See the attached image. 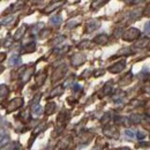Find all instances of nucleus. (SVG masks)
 I'll return each mask as SVG.
<instances>
[{"label": "nucleus", "instance_id": "1a4fd4ad", "mask_svg": "<svg viewBox=\"0 0 150 150\" xmlns=\"http://www.w3.org/2000/svg\"><path fill=\"white\" fill-rule=\"evenodd\" d=\"M56 111V104L54 103H47L46 106H45V114L50 115Z\"/></svg>", "mask_w": 150, "mask_h": 150}, {"label": "nucleus", "instance_id": "bb28decb", "mask_svg": "<svg viewBox=\"0 0 150 150\" xmlns=\"http://www.w3.org/2000/svg\"><path fill=\"white\" fill-rule=\"evenodd\" d=\"M126 2H132V0H125Z\"/></svg>", "mask_w": 150, "mask_h": 150}, {"label": "nucleus", "instance_id": "f3484780", "mask_svg": "<svg viewBox=\"0 0 150 150\" xmlns=\"http://www.w3.org/2000/svg\"><path fill=\"white\" fill-rule=\"evenodd\" d=\"M31 75V69H29V71H27V72H24V75L22 76V80L25 82V81H28L29 80V76Z\"/></svg>", "mask_w": 150, "mask_h": 150}, {"label": "nucleus", "instance_id": "a211bd4d", "mask_svg": "<svg viewBox=\"0 0 150 150\" xmlns=\"http://www.w3.org/2000/svg\"><path fill=\"white\" fill-rule=\"evenodd\" d=\"M89 40H83V42H81L80 44H79V47L80 49H84V47H88L89 46Z\"/></svg>", "mask_w": 150, "mask_h": 150}, {"label": "nucleus", "instance_id": "b1692460", "mask_svg": "<svg viewBox=\"0 0 150 150\" xmlns=\"http://www.w3.org/2000/svg\"><path fill=\"white\" fill-rule=\"evenodd\" d=\"M143 137H144V134H143V133H141V132H139V133H137V139L142 140Z\"/></svg>", "mask_w": 150, "mask_h": 150}, {"label": "nucleus", "instance_id": "39448f33", "mask_svg": "<svg viewBox=\"0 0 150 150\" xmlns=\"http://www.w3.org/2000/svg\"><path fill=\"white\" fill-rule=\"evenodd\" d=\"M21 64V57L19 54H16V53H14V54H12L11 58H9V60H8V65L9 66H18Z\"/></svg>", "mask_w": 150, "mask_h": 150}, {"label": "nucleus", "instance_id": "f257e3e1", "mask_svg": "<svg viewBox=\"0 0 150 150\" xmlns=\"http://www.w3.org/2000/svg\"><path fill=\"white\" fill-rule=\"evenodd\" d=\"M22 105H23V98H21V97L14 98L13 100L9 102V104L7 106V112H13V111L20 109Z\"/></svg>", "mask_w": 150, "mask_h": 150}, {"label": "nucleus", "instance_id": "6e6552de", "mask_svg": "<svg viewBox=\"0 0 150 150\" xmlns=\"http://www.w3.org/2000/svg\"><path fill=\"white\" fill-rule=\"evenodd\" d=\"M94 40H95V43L103 45V44H105V43L108 42V36H106V35H104V34H102V35H98V36H96Z\"/></svg>", "mask_w": 150, "mask_h": 150}, {"label": "nucleus", "instance_id": "4be33fe9", "mask_svg": "<svg viewBox=\"0 0 150 150\" xmlns=\"http://www.w3.org/2000/svg\"><path fill=\"white\" fill-rule=\"evenodd\" d=\"M0 150H14V146H13V144H11V143H8L7 146H5L4 148H1Z\"/></svg>", "mask_w": 150, "mask_h": 150}, {"label": "nucleus", "instance_id": "9b49d317", "mask_svg": "<svg viewBox=\"0 0 150 150\" xmlns=\"http://www.w3.org/2000/svg\"><path fill=\"white\" fill-rule=\"evenodd\" d=\"M60 22H61V16L60 15H54L50 19V23L52 25H58V24H60Z\"/></svg>", "mask_w": 150, "mask_h": 150}, {"label": "nucleus", "instance_id": "ddd939ff", "mask_svg": "<svg viewBox=\"0 0 150 150\" xmlns=\"http://www.w3.org/2000/svg\"><path fill=\"white\" fill-rule=\"evenodd\" d=\"M9 141H11L9 136H8V135H5V136L1 139V141H0V149H1V148H4L5 146H7V144L9 143Z\"/></svg>", "mask_w": 150, "mask_h": 150}, {"label": "nucleus", "instance_id": "7ed1b4c3", "mask_svg": "<svg viewBox=\"0 0 150 150\" xmlns=\"http://www.w3.org/2000/svg\"><path fill=\"white\" fill-rule=\"evenodd\" d=\"M125 61L122 60V61H120V62H117L115 65H113L111 66L110 68H109V71L111 72V73H119V72H121L124 68H125Z\"/></svg>", "mask_w": 150, "mask_h": 150}, {"label": "nucleus", "instance_id": "cd10ccee", "mask_svg": "<svg viewBox=\"0 0 150 150\" xmlns=\"http://www.w3.org/2000/svg\"><path fill=\"white\" fill-rule=\"evenodd\" d=\"M0 28H1V23H0Z\"/></svg>", "mask_w": 150, "mask_h": 150}, {"label": "nucleus", "instance_id": "5701e85b", "mask_svg": "<svg viewBox=\"0 0 150 150\" xmlns=\"http://www.w3.org/2000/svg\"><path fill=\"white\" fill-rule=\"evenodd\" d=\"M144 30H146V33H150V22H148V23L146 24V27H144Z\"/></svg>", "mask_w": 150, "mask_h": 150}, {"label": "nucleus", "instance_id": "0eeeda50", "mask_svg": "<svg viewBox=\"0 0 150 150\" xmlns=\"http://www.w3.org/2000/svg\"><path fill=\"white\" fill-rule=\"evenodd\" d=\"M35 49H36V43H34V42L28 43L27 45H24V46H23V51H24L25 53L34 52V51H35Z\"/></svg>", "mask_w": 150, "mask_h": 150}, {"label": "nucleus", "instance_id": "9d476101", "mask_svg": "<svg viewBox=\"0 0 150 150\" xmlns=\"http://www.w3.org/2000/svg\"><path fill=\"white\" fill-rule=\"evenodd\" d=\"M31 112L34 115H39L40 113H42V106L39 105V104H35V105H33V108H31Z\"/></svg>", "mask_w": 150, "mask_h": 150}, {"label": "nucleus", "instance_id": "f8f14e48", "mask_svg": "<svg viewBox=\"0 0 150 150\" xmlns=\"http://www.w3.org/2000/svg\"><path fill=\"white\" fill-rule=\"evenodd\" d=\"M62 90H64V88H62L61 86H59V87H57L56 89H53V90L51 91L50 96H51V97H54V96H58V95L62 94Z\"/></svg>", "mask_w": 150, "mask_h": 150}, {"label": "nucleus", "instance_id": "6ab92c4d", "mask_svg": "<svg viewBox=\"0 0 150 150\" xmlns=\"http://www.w3.org/2000/svg\"><path fill=\"white\" fill-rule=\"evenodd\" d=\"M59 5H60V4H57V5H53V6H49V7H46V8L44 9V12H45V13H49L50 11H53V9H56V8L58 7V6H59Z\"/></svg>", "mask_w": 150, "mask_h": 150}, {"label": "nucleus", "instance_id": "20e7f679", "mask_svg": "<svg viewBox=\"0 0 150 150\" xmlns=\"http://www.w3.org/2000/svg\"><path fill=\"white\" fill-rule=\"evenodd\" d=\"M99 25H100V23H99L98 21H96V20L89 21V22L87 23V33H93L96 29L99 28Z\"/></svg>", "mask_w": 150, "mask_h": 150}, {"label": "nucleus", "instance_id": "dca6fc26", "mask_svg": "<svg viewBox=\"0 0 150 150\" xmlns=\"http://www.w3.org/2000/svg\"><path fill=\"white\" fill-rule=\"evenodd\" d=\"M125 135H126L128 139H131V140H133V139L135 137V134L132 131H129V129H126V131H125Z\"/></svg>", "mask_w": 150, "mask_h": 150}, {"label": "nucleus", "instance_id": "c85d7f7f", "mask_svg": "<svg viewBox=\"0 0 150 150\" xmlns=\"http://www.w3.org/2000/svg\"><path fill=\"white\" fill-rule=\"evenodd\" d=\"M95 150H97V149H95Z\"/></svg>", "mask_w": 150, "mask_h": 150}, {"label": "nucleus", "instance_id": "412c9836", "mask_svg": "<svg viewBox=\"0 0 150 150\" xmlns=\"http://www.w3.org/2000/svg\"><path fill=\"white\" fill-rule=\"evenodd\" d=\"M12 43H13V40H12V38H7V39H6V40H5V42H4V45H5V46H6V47H9V46H11V45H12Z\"/></svg>", "mask_w": 150, "mask_h": 150}, {"label": "nucleus", "instance_id": "423d86ee", "mask_svg": "<svg viewBox=\"0 0 150 150\" xmlns=\"http://www.w3.org/2000/svg\"><path fill=\"white\" fill-rule=\"evenodd\" d=\"M24 33H25V25H22V27H20L19 29L16 30V33L14 34V37H13V39H14V40H20L21 38L23 37Z\"/></svg>", "mask_w": 150, "mask_h": 150}, {"label": "nucleus", "instance_id": "a878e982", "mask_svg": "<svg viewBox=\"0 0 150 150\" xmlns=\"http://www.w3.org/2000/svg\"><path fill=\"white\" fill-rule=\"evenodd\" d=\"M118 150H131L129 149V148H127V147H126V148H119V149Z\"/></svg>", "mask_w": 150, "mask_h": 150}, {"label": "nucleus", "instance_id": "393cba45", "mask_svg": "<svg viewBox=\"0 0 150 150\" xmlns=\"http://www.w3.org/2000/svg\"><path fill=\"white\" fill-rule=\"evenodd\" d=\"M5 58H6V54H5V53H1V54H0V61H2Z\"/></svg>", "mask_w": 150, "mask_h": 150}, {"label": "nucleus", "instance_id": "4468645a", "mask_svg": "<svg viewBox=\"0 0 150 150\" xmlns=\"http://www.w3.org/2000/svg\"><path fill=\"white\" fill-rule=\"evenodd\" d=\"M8 94V88L6 86H0V98L6 97Z\"/></svg>", "mask_w": 150, "mask_h": 150}, {"label": "nucleus", "instance_id": "f03ea898", "mask_svg": "<svg viewBox=\"0 0 150 150\" xmlns=\"http://www.w3.org/2000/svg\"><path fill=\"white\" fill-rule=\"evenodd\" d=\"M139 35H140V31L137 29H129L128 31L125 33L124 39H126V40H133V39L139 37Z\"/></svg>", "mask_w": 150, "mask_h": 150}, {"label": "nucleus", "instance_id": "aec40b11", "mask_svg": "<svg viewBox=\"0 0 150 150\" xmlns=\"http://www.w3.org/2000/svg\"><path fill=\"white\" fill-rule=\"evenodd\" d=\"M14 20V16H9V18H6V19L2 21V23L1 24H5V25H7V24H9L11 23V21H13Z\"/></svg>", "mask_w": 150, "mask_h": 150}, {"label": "nucleus", "instance_id": "2eb2a0df", "mask_svg": "<svg viewBox=\"0 0 150 150\" xmlns=\"http://www.w3.org/2000/svg\"><path fill=\"white\" fill-rule=\"evenodd\" d=\"M105 1H108V0H94V1H93L91 7H93V8H98V7H99V6H102Z\"/></svg>", "mask_w": 150, "mask_h": 150}]
</instances>
